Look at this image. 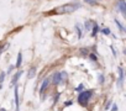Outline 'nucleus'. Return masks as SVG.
Returning <instances> with one entry per match:
<instances>
[{
  "label": "nucleus",
  "instance_id": "f257e3e1",
  "mask_svg": "<svg viewBox=\"0 0 126 111\" xmlns=\"http://www.w3.org/2000/svg\"><path fill=\"white\" fill-rule=\"evenodd\" d=\"M79 8H80V4H78V3L64 4L62 6L54 9V13H57V14H72L75 10H78Z\"/></svg>",
  "mask_w": 126,
  "mask_h": 111
},
{
  "label": "nucleus",
  "instance_id": "f03ea898",
  "mask_svg": "<svg viewBox=\"0 0 126 111\" xmlns=\"http://www.w3.org/2000/svg\"><path fill=\"white\" fill-rule=\"evenodd\" d=\"M91 96V91L90 90H84V91H80L79 95H78V102L80 105H85V102L88 101Z\"/></svg>",
  "mask_w": 126,
  "mask_h": 111
},
{
  "label": "nucleus",
  "instance_id": "7ed1b4c3",
  "mask_svg": "<svg viewBox=\"0 0 126 111\" xmlns=\"http://www.w3.org/2000/svg\"><path fill=\"white\" fill-rule=\"evenodd\" d=\"M116 6H117V9L120 11H121V14L125 16L126 15V4H125V0H119Z\"/></svg>",
  "mask_w": 126,
  "mask_h": 111
},
{
  "label": "nucleus",
  "instance_id": "20e7f679",
  "mask_svg": "<svg viewBox=\"0 0 126 111\" xmlns=\"http://www.w3.org/2000/svg\"><path fill=\"white\" fill-rule=\"evenodd\" d=\"M15 110L20 111V102H19V88L15 85Z\"/></svg>",
  "mask_w": 126,
  "mask_h": 111
},
{
  "label": "nucleus",
  "instance_id": "39448f33",
  "mask_svg": "<svg viewBox=\"0 0 126 111\" xmlns=\"http://www.w3.org/2000/svg\"><path fill=\"white\" fill-rule=\"evenodd\" d=\"M124 83V70L121 67H119V86L121 88Z\"/></svg>",
  "mask_w": 126,
  "mask_h": 111
},
{
  "label": "nucleus",
  "instance_id": "423d86ee",
  "mask_svg": "<svg viewBox=\"0 0 126 111\" xmlns=\"http://www.w3.org/2000/svg\"><path fill=\"white\" fill-rule=\"evenodd\" d=\"M52 83H53L54 85L61 84V75H59V73H54V75L52 78Z\"/></svg>",
  "mask_w": 126,
  "mask_h": 111
},
{
  "label": "nucleus",
  "instance_id": "0eeeda50",
  "mask_svg": "<svg viewBox=\"0 0 126 111\" xmlns=\"http://www.w3.org/2000/svg\"><path fill=\"white\" fill-rule=\"evenodd\" d=\"M48 84H50V79L47 78V79H45V80L42 81V85H41V88H40V93H41V94H42V93H43V91H45L46 89H47Z\"/></svg>",
  "mask_w": 126,
  "mask_h": 111
},
{
  "label": "nucleus",
  "instance_id": "6e6552de",
  "mask_svg": "<svg viewBox=\"0 0 126 111\" xmlns=\"http://www.w3.org/2000/svg\"><path fill=\"white\" fill-rule=\"evenodd\" d=\"M21 75H22V72H17V73L14 75L13 80H11V84H13V85H16V81L20 79V77H21Z\"/></svg>",
  "mask_w": 126,
  "mask_h": 111
},
{
  "label": "nucleus",
  "instance_id": "1a4fd4ad",
  "mask_svg": "<svg viewBox=\"0 0 126 111\" xmlns=\"http://www.w3.org/2000/svg\"><path fill=\"white\" fill-rule=\"evenodd\" d=\"M21 64H22V52H19L17 53V60H16V68H19Z\"/></svg>",
  "mask_w": 126,
  "mask_h": 111
},
{
  "label": "nucleus",
  "instance_id": "9d476101",
  "mask_svg": "<svg viewBox=\"0 0 126 111\" xmlns=\"http://www.w3.org/2000/svg\"><path fill=\"white\" fill-rule=\"evenodd\" d=\"M36 75V68L35 67H32V68L29 70V74H27V78H29V79H32V78H34Z\"/></svg>",
  "mask_w": 126,
  "mask_h": 111
},
{
  "label": "nucleus",
  "instance_id": "9b49d317",
  "mask_svg": "<svg viewBox=\"0 0 126 111\" xmlns=\"http://www.w3.org/2000/svg\"><path fill=\"white\" fill-rule=\"evenodd\" d=\"M59 75H61V83H63V81L67 80V77H68L67 72H61V73H59Z\"/></svg>",
  "mask_w": 126,
  "mask_h": 111
},
{
  "label": "nucleus",
  "instance_id": "f8f14e48",
  "mask_svg": "<svg viewBox=\"0 0 126 111\" xmlns=\"http://www.w3.org/2000/svg\"><path fill=\"white\" fill-rule=\"evenodd\" d=\"M4 79H5V73L3 72L1 74H0V88H1V84H3V81H4Z\"/></svg>",
  "mask_w": 126,
  "mask_h": 111
},
{
  "label": "nucleus",
  "instance_id": "ddd939ff",
  "mask_svg": "<svg viewBox=\"0 0 126 111\" xmlns=\"http://www.w3.org/2000/svg\"><path fill=\"white\" fill-rule=\"evenodd\" d=\"M115 22H116V25L119 26V29H120V30H121V31L124 32V31H125V29H124V27H122V25H121V24H120V22H119L117 20H115Z\"/></svg>",
  "mask_w": 126,
  "mask_h": 111
},
{
  "label": "nucleus",
  "instance_id": "4468645a",
  "mask_svg": "<svg viewBox=\"0 0 126 111\" xmlns=\"http://www.w3.org/2000/svg\"><path fill=\"white\" fill-rule=\"evenodd\" d=\"M101 32L104 33V35H110V30H109V29H104Z\"/></svg>",
  "mask_w": 126,
  "mask_h": 111
},
{
  "label": "nucleus",
  "instance_id": "2eb2a0df",
  "mask_svg": "<svg viewBox=\"0 0 126 111\" xmlns=\"http://www.w3.org/2000/svg\"><path fill=\"white\" fill-rule=\"evenodd\" d=\"M96 32H98V26L95 25V26H94V30H93V33H91V36H95V35H96Z\"/></svg>",
  "mask_w": 126,
  "mask_h": 111
},
{
  "label": "nucleus",
  "instance_id": "dca6fc26",
  "mask_svg": "<svg viewBox=\"0 0 126 111\" xmlns=\"http://www.w3.org/2000/svg\"><path fill=\"white\" fill-rule=\"evenodd\" d=\"M85 3H88V4H90V5H95V0H84Z\"/></svg>",
  "mask_w": 126,
  "mask_h": 111
},
{
  "label": "nucleus",
  "instance_id": "f3484780",
  "mask_svg": "<svg viewBox=\"0 0 126 111\" xmlns=\"http://www.w3.org/2000/svg\"><path fill=\"white\" fill-rule=\"evenodd\" d=\"M99 81H100V84H103V83H104V75L103 74L99 75Z\"/></svg>",
  "mask_w": 126,
  "mask_h": 111
},
{
  "label": "nucleus",
  "instance_id": "a211bd4d",
  "mask_svg": "<svg viewBox=\"0 0 126 111\" xmlns=\"http://www.w3.org/2000/svg\"><path fill=\"white\" fill-rule=\"evenodd\" d=\"M72 104H73V101H70V100H69V101H65L64 102V106H70Z\"/></svg>",
  "mask_w": 126,
  "mask_h": 111
},
{
  "label": "nucleus",
  "instance_id": "6ab92c4d",
  "mask_svg": "<svg viewBox=\"0 0 126 111\" xmlns=\"http://www.w3.org/2000/svg\"><path fill=\"white\" fill-rule=\"evenodd\" d=\"M83 88H84V85H83V84H80V85H79L78 88L75 89V91H80V90H82V89H83Z\"/></svg>",
  "mask_w": 126,
  "mask_h": 111
},
{
  "label": "nucleus",
  "instance_id": "aec40b11",
  "mask_svg": "<svg viewBox=\"0 0 126 111\" xmlns=\"http://www.w3.org/2000/svg\"><path fill=\"white\" fill-rule=\"evenodd\" d=\"M75 29H77V31H78V37L80 38V37H82V32H80V30H79V27L75 26Z\"/></svg>",
  "mask_w": 126,
  "mask_h": 111
},
{
  "label": "nucleus",
  "instance_id": "412c9836",
  "mask_svg": "<svg viewBox=\"0 0 126 111\" xmlns=\"http://www.w3.org/2000/svg\"><path fill=\"white\" fill-rule=\"evenodd\" d=\"M90 27H91L90 26V22H85V29L87 30H90Z\"/></svg>",
  "mask_w": 126,
  "mask_h": 111
},
{
  "label": "nucleus",
  "instance_id": "4be33fe9",
  "mask_svg": "<svg viewBox=\"0 0 126 111\" xmlns=\"http://www.w3.org/2000/svg\"><path fill=\"white\" fill-rule=\"evenodd\" d=\"M111 111H117V106H116V105H113V109H111Z\"/></svg>",
  "mask_w": 126,
  "mask_h": 111
},
{
  "label": "nucleus",
  "instance_id": "5701e85b",
  "mask_svg": "<svg viewBox=\"0 0 126 111\" xmlns=\"http://www.w3.org/2000/svg\"><path fill=\"white\" fill-rule=\"evenodd\" d=\"M90 58H91L93 60H96V57H95V56H94V54H90Z\"/></svg>",
  "mask_w": 126,
  "mask_h": 111
},
{
  "label": "nucleus",
  "instance_id": "b1692460",
  "mask_svg": "<svg viewBox=\"0 0 126 111\" xmlns=\"http://www.w3.org/2000/svg\"><path fill=\"white\" fill-rule=\"evenodd\" d=\"M110 105H111V102H108V104H106V110H108L109 107H110Z\"/></svg>",
  "mask_w": 126,
  "mask_h": 111
},
{
  "label": "nucleus",
  "instance_id": "393cba45",
  "mask_svg": "<svg viewBox=\"0 0 126 111\" xmlns=\"http://www.w3.org/2000/svg\"><path fill=\"white\" fill-rule=\"evenodd\" d=\"M0 111H6V110H5V109H0Z\"/></svg>",
  "mask_w": 126,
  "mask_h": 111
}]
</instances>
